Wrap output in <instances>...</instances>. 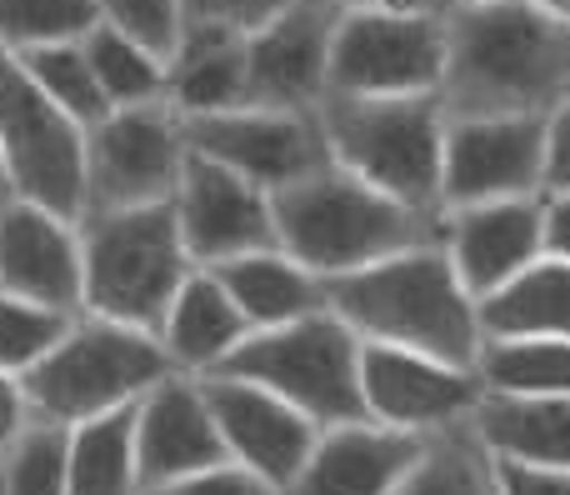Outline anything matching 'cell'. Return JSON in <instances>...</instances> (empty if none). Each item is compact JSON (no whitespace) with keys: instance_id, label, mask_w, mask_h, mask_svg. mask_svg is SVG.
Masks as SVG:
<instances>
[{"instance_id":"1","label":"cell","mask_w":570,"mask_h":495,"mask_svg":"<svg viewBox=\"0 0 570 495\" xmlns=\"http://www.w3.org/2000/svg\"><path fill=\"white\" fill-rule=\"evenodd\" d=\"M570 96V26L531 0L445 10V120L551 116Z\"/></svg>"},{"instance_id":"2","label":"cell","mask_w":570,"mask_h":495,"mask_svg":"<svg viewBox=\"0 0 570 495\" xmlns=\"http://www.w3.org/2000/svg\"><path fill=\"white\" fill-rule=\"evenodd\" d=\"M325 306L361 340L425 350L451 366H475L485 340L481 306L461 286L441 240L325 280Z\"/></svg>"},{"instance_id":"3","label":"cell","mask_w":570,"mask_h":495,"mask_svg":"<svg viewBox=\"0 0 570 495\" xmlns=\"http://www.w3.org/2000/svg\"><path fill=\"white\" fill-rule=\"evenodd\" d=\"M271 216H276V246L321 280L441 240V216L401 206L335 160L271 190Z\"/></svg>"},{"instance_id":"4","label":"cell","mask_w":570,"mask_h":495,"mask_svg":"<svg viewBox=\"0 0 570 495\" xmlns=\"http://www.w3.org/2000/svg\"><path fill=\"white\" fill-rule=\"evenodd\" d=\"M315 120H321L325 150H331L335 166L395 196L401 206L441 216V90H421V96H341V90H325Z\"/></svg>"},{"instance_id":"5","label":"cell","mask_w":570,"mask_h":495,"mask_svg":"<svg viewBox=\"0 0 570 495\" xmlns=\"http://www.w3.org/2000/svg\"><path fill=\"white\" fill-rule=\"evenodd\" d=\"M80 226V266H86V316L120 320L160 336L176 290L196 270L170 200L156 206L86 210Z\"/></svg>"},{"instance_id":"6","label":"cell","mask_w":570,"mask_h":495,"mask_svg":"<svg viewBox=\"0 0 570 495\" xmlns=\"http://www.w3.org/2000/svg\"><path fill=\"white\" fill-rule=\"evenodd\" d=\"M170 370H176V360L160 346V336L120 326V320L76 316L60 346L36 370L20 376V390L30 400V416L80 426V420H96L106 410L136 406Z\"/></svg>"},{"instance_id":"7","label":"cell","mask_w":570,"mask_h":495,"mask_svg":"<svg viewBox=\"0 0 570 495\" xmlns=\"http://www.w3.org/2000/svg\"><path fill=\"white\" fill-rule=\"evenodd\" d=\"M226 376H246L276 390L315 426L365 420L361 400V336L331 306L271 330H250L226 356Z\"/></svg>"},{"instance_id":"8","label":"cell","mask_w":570,"mask_h":495,"mask_svg":"<svg viewBox=\"0 0 570 495\" xmlns=\"http://www.w3.org/2000/svg\"><path fill=\"white\" fill-rule=\"evenodd\" d=\"M0 150H6L10 196L80 220L86 210V126H76L36 86L20 50H10L6 40H0Z\"/></svg>"},{"instance_id":"9","label":"cell","mask_w":570,"mask_h":495,"mask_svg":"<svg viewBox=\"0 0 570 495\" xmlns=\"http://www.w3.org/2000/svg\"><path fill=\"white\" fill-rule=\"evenodd\" d=\"M445 76V10L355 6L331 40V90L341 96H421Z\"/></svg>"},{"instance_id":"10","label":"cell","mask_w":570,"mask_h":495,"mask_svg":"<svg viewBox=\"0 0 570 495\" xmlns=\"http://www.w3.org/2000/svg\"><path fill=\"white\" fill-rule=\"evenodd\" d=\"M186 130L166 100L110 106L86 130V210L170 200L180 186V170H186Z\"/></svg>"},{"instance_id":"11","label":"cell","mask_w":570,"mask_h":495,"mask_svg":"<svg viewBox=\"0 0 570 495\" xmlns=\"http://www.w3.org/2000/svg\"><path fill=\"white\" fill-rule=\"evenodd\" d=\"M180 130L196 156L236 170L261 190H281L331 160L315 110L236 106L216 116H180Z\"/></svg>"},{"instance_id":"12","label":"cell","mask_w":570,"mask_h":495,"mask_svg":"<svg viewBox=\"0 0 570 495\" xmlns=\"http://www.w3.org/2000/svg\"><path fill=\"white\" fill-rule=\"evenodd\" d=\"M541 186H546V116L445 120L441 210L541 196Z\"/></svg>"},{"instance_id":"13","label":"cell","mask_w":570,"mask_h":495,"mask_svg":"<svg viewBox=\"0 0 570 495\" xmlns=\"http://www.w3.org/2000/svg\"><path fill=\"white\" fill-rule=\"evenodd\" d=\"M361 400L365 416L381 426L431 436V430L471 420L475 406L485 400V386L475 366H451V360H435L425 350L361 340Z\"/></svg>"},{"instance_id":"14","label":"cell","mask_w":570,"mask_h":495,"mask_svg":"<svg viewBox=\"0 0 570 495\" xmlns=\"http://www.w3.org/2000/svg\"><path fill=\"white\" fill-rule=\"evenodd\" d=\"M335 0H291L246 36V106L315 110L331 90Z\"/></svg>"},{"instance_id":"15","label":"cell","mask_w":570,"mask_h":495,"mask_svg":"<svg viewBox=\"0 0 570 495\" xmlns=\"http://www.w3.org/2000/svg\"><path fill=\"white\" fill-rule=\"evenodd\" d=\"M206 390V406L220 426L230 461L246 471H256L266 486H276L281 495L295 486L301 466L311 461V446L321 436L305 410H295L291 400H281L276 390L256 386L246 376H226V370H206L196 376Z\"/></svg>"},{"instance_id":"16","label":"cell","mask_w":570,"mask_h":495,"mask_svg":"<svg viewBox=\"0 0 570 495\" xmlns=\"http://www.w3.org/2000/svg\"><path fill=\"white\" fill-rule=\"evenodd\" d=\"M180 220V240H186L196 266H220L230 256L276 246V216H271V190L250 186L246 176L216 166V160L186 156L180 186L170 196Z\"/></svg>"},{"instance_id":"17","label":"cell","mask_w":570,"mask_h":495,"mask_svg":"<svg viewBox=\"0 0 570 495\" xmlns=\"http://www.w3.org/2000/svg\"><path fill=\"white\" fill-rule=\"evenodd\" d=\"M0 290L86 316V266H80L76 220L20 196L0 200Z\"/></svg>"},{"instance_id":"18","label":"cell","mask_w":570,"mask_h":495,"mask_svg":"<svg viewBox=\"0 0 570 495\" xmlns=\"http://www.w3.org/2000/svg\"><path fill=\"white\" fill-rule=\"evenodd\" d=\"M230 461L220 426L206 406V390L196 376L170 370L160 386L136 400V481L140 491L170 486L180 476H196Z\"/></svg>"},{"instance_id":"19","label":"cell","mask_w":570,"mask_h":495,"mask_svg":"<svg viewBox=\"0 0 570 495\" xmlns=\"http://www.w3.org/2000/svg\"><path fill=\"white\" fill-rule=\"evenodd\" d=\"M441 246L451 256L461 286L475 300H485L511 276H521L531 260L546 256L541 196H511V200H481V206L441 210Z\"/></svg>"},{"instance_id":"20","label":"cell","mask_w":570,"mask_h":495,"mask_svg":"<svg viewBox=\"0 0 570 495\" xmlns=\"http://www.w3.org/2000/svg\"><path fill=\"white\" fill-rule=\"evenodd\" d=\"M425 436L421 430L381 426V420H341L321 426L311 461L301 466L285 495H391L415 466Z\"/></svg>"},{"instance_id":"21","label":"cell","mask_w":570,"mask_h":495,"mask_svg":"<svg viewBox=\"0 0 570 495\" xmlns=\"http://www.w3.org/2000/svg\"><path fill=\"white\" fill-rule=\"evenodd\" d=\"M166 106L176 116H216L246 106V30L186 20L166 60Z\"/></svg>"},{"instance_id":"22","label":"cell","mask_w":570,"mask_h":495,"mask_svg":"<svg viewBox=\"0 0 570 495\" xmlns=\"http://www.w3.org/2000/svg\"><path fill=\"white\" fill-rule=\"evenodd\" d=\"M250 336V320L240 316V306L230 300V290L216 280V270L196 266L186 276V286L176 290L166 320H160V346L170 350L176 370L186 376H206L220 370L226 356Z\"/></svg>"},{"instance_id":"23","label":"cell","mask_w":570,"mask_h":495,"mask_svg":"<svg viewBox=\"0 0 570 495\" xmlns=\"http://www.w3.org/2000/svg\"><path fill=\"white\" fill-rule=\"evenodd\" d=\"M206 270H216V280L230 290V300L250 320V330L285 326V320H301L325 306V280L315 270H305L295 256H285L281 246L246 250V256H230Z\"/></svg>"},{"instance_id":"24","label":"cell","mask_w":570,"mask_h":495,"mask_svg":"<svg viewBox=\"0 0 570 495\" xmlns=\"http://www.w3.org/2000/svg\"><path fill=\"white\" fill-rule=\"evenodd\" d=\"M471 426L491 446V456L570 471V396H491L485 390Z\"/></svg>"},{"instance_id":"25","label":"cell","mask_w":570,"mask_h":495,"mask_svg":"<svg viewBox=\"0 0 570 495\" xmlns=\"http://www.w3.org/2000/svg\"><path fill=\"white\" fill-rule=\"evenodd\" d=\"M481 306L485 336H566L570 340V260L541 256L491 290Z\"/></svg>"},{"instance_id":"26","label":"cell","mask_w":570,"mask_h":495,"mask_svg":"<svg viewBox=\"0 0 570 495\" xmlns=\"http://www.w3.org/2000/svg\"><path fill=\"white\" fill-rule=\"evenodd\" d=\"M66 495H140L136 481V406L70 426Z\"/></svg>"},{"instance_id":"27","label":"cell","mask_w":570,"mask_h":495,"mask_svg":"<svg viewBox=\"0 0 570 495\" xmlns=\"http://www.w3.org/2000/svg\"><path fill=\"white\" fill-rule=\"evenodd\" d=\"M475 376L491 396H570L566 336H485Z\"/></svg>"},{"instance_id":"28","label":"cell","mask_w":570,"mask_h":495,"mask_svg":"<svg viewBox=\"0 0 570 495\" xmlns=\"http://www.w3.org/2000/svg\"><path fill=\"white\" fill-rule=\"evenodd\" d=\"M391 495H501V476L491 446L475 436L471 420H461L425 436L415 466Z\"/></svg>"},{"instance_id":"29","label":"cell","mask_w":570,"mask_h":495,"mask_svg":"<svg viewBox=\"0 0 570 495\" xmlns=\"http://www.w3.org/2000/svg\"><path fill=\"white\" fill-rule=\"evenodd\" d=\"M80 46L90 56V70L100 80L106 106H150V100H166V56L140 46L136 36L116 30L110 20H96Z\"/></svg>"},{"instance_id":"30","label":"cell","mask_w":570,"mask_h":495,"mask_svg":"<svg viewBox=\"0 0 570 495\" xmlns=\"http://www.w3.org/2000/svg\"><path fill=\"white\" fill-rule=\"evenodd\" d=\"M26 70L36 76V86L66 110L76 126H96L106 116V96H100V80L90 70V56L80 40H60V46H36V50H20Z\"/></svg>"},{"instance_id":"31","label":"cell","mask_w":570,"mask_h":495,"mask_svg":"<svg viewBox=\"0 0 570 495\" xmlns=\"http://www.w3.org/2000/svg\"><path fill=\"white\" fill-rule=\"evenodd\" d=\"M66 461H70V426L46 416H30L16 446L0 456L6 495H66Z\"/></svg>"},{"instance_id":"32","label":"cell","mask_w":570,"mask_h":495,"mask_svg":"<svg viewBox=\"0 0 570 495\" xmlns=\"http://www.w3.org/2000/svg\"><path fill=\"white\" fill-rule=\"evenodd\" d=\"M76 326L70 310L56 306H36V300H20L10 290H0V370L6 376H26L36 370L50 350L60 346V336Z\"/></svg>"},{"instance_id":"33","label":"cell","mask_w":570,"mask_h":495,"mask_svg":"<svg viewBox=\"0 0 570 495\" xmlns=\"http://www.w3.org/2000/svg\"><path fill=\"white\" fill-rule=\"evenodd\" d=\"M100 20V0H0V40L10 50L86 40Z\"/></svg>"},{"instance_id":"34","label":"cell","mask_w":570,"mask_h":495,"mask_svg":"<svg viewBox=\"0 0 570 495\" xmlns=\"http://www.w3.org/2000/svg\"><path fill=\"white\" fill-rule=\"evenodd\" d=\"M100 20H110L116 30L170 60L180 30H186V0H100Z\"/></svg>"},{"instance_id":"35","label":"cell","mask_w":570,"mask_h":495,"mask_svg":"<svg viewBox=\"0 0 570 495\" xmlns=\"http://www.w3.org/2000/svg\"><path fill=\"white\" fill-rule=\"evenodd\" d=\"M140 495H281L276 486L256 476V471L236 466V461H220L210 471H196V476H180L170 486H156V491H140Z\"/></svg>"},{"instance_id":"36","label":"cell","mask_w":570,"mask_h":495,"mask_svg":"<svg viewBox=\"0 0 570 495\" xmlns=\"http://www.w3.org/2000/svg\"><path fill=\"white\" fill-rule=\"evenodd\" d=\"M495 476H501V495H570L566 466H535V461L495 456Z\"/></svg>"},{"instance_id":"37","label":"cell","mask_w":570,"mask_h":495,"mask_svg":"<svg viewBox=\"0 0 570 495\" xmlns=\"http://www.w3.org/2000/svg\"><path fill=\"white\" fill-rule=\"evenodd\" d=\"M291 0H186V20H216V26L230 30H256L266 26L276 10H285Z\"/></svg>"},{"instance_id":"38","label":"cell","mask_w":570,"mask_h":495,"mask_svg":"<svg viewBox=\"0 0 570 495\" xmlns=\"http://www.w3.org/2000/svg\"><path fill=\"white\" fill-rule=\"evenodd\" d=\"M570 190V96L546 116V186L541 196Z\"/></svg>"},{"instance_id":"39","label":"cell","mask_w":570,"mask_h":495,"mask_svg":"<svg viewBox=\"0 0 570 495\" xmlns=\"http://www.w3.org/2000/svg\"><path fill=\"white\" fill-rule=\"evenodd\" d=\"M26 420H30V400H26V390H20V376H6V370H0V456L16 446Z\"/></svg>"},{"instance_id":"40","label":"cell","mask_w":570,"mask_h":495,"mask_svg":"<svg viewBox=\"0 0 570 495\" xmlns=\"http://www.w3.org/2000/svg\"><path fill=\"white\" fill-rule=\"evenodd\" d=\"M541 210H546V256L570 260V190L541 196Z\"/></svg>"},{"instance_id":"41","label":"cell","mask_w":570,"mask_h":495,"mask_svg":"<svg viewBox=\"0 0 570 495\" xmlns=\"http://www.w3.org/2000/svg\"><path fill=\"white\" fill-rule=\"evenodd\" d=\"M341 10L355 6H401V10H451V0H335Z\"/></svg>"},{"instance_id":"42","label":"cell","mask_w":570,"mask_h":495,"mask_svg":"<svg viewBox=\"0 0 570 495\" xmlns=\"http://www.w3.org/2000/svg\"><path fill=\"white\" fill-rule=\"evenodd\" d=\"M531 6H541L546 16H556V20H566L570 26V0H531Z\"/></svg>"},{"instance_id":"43","label":"cell","mask_w":570,"mask_h":495,"mask_svg":"<svg viewBox=\"0 0 570 495\" xmlns=\"http://www.w3.org/2000/svg\"><path fill=\"white\" fill-rule=\"evenodd\" d=\"M0 196H10V176H6V150H0Z\"/></svg>"},{"instance_id":"44","label":"cell","mask_w":570,"mask_h":495,"mask_svg":"<svg viewBox=\"0 0 570 495\" xmlns=\"http://www.w3.org/2000/svg\"><path fill=\"white\" fill-rule=\"evenodd\" d=\"M451 6H471V0H451Z\"/></svg>"},{"instance_id":"45","label":"cell","mask_w":570,"mask_h":495,"mask_svg":"<svg viewBox=\"0 0 570 495\" xmlns=\"http://www.w3.org/2000/svg\"><path fill=\"white\" fill-rule=\"evenodd\" d=\"M0 495H6V481H0Z\"/></svg>"},{"instance_id":"46","label":"cell","mask_w":570,"mask_h":495,"mask_svg":"<svg viewBox=\"0 0 570 495\" xmlns=\"http://www.w3.org/2000/svg\"><path fill=\"white\" fill-rule=\"evenodd\" d=\"M0 200H6V196H0Z\"/></svg>"}]
</instances>
